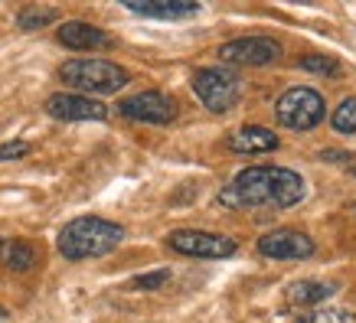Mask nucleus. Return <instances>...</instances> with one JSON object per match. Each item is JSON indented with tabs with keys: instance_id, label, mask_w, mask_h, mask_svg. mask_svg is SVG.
<instances>
[{
	"instance_id": "obj_1",
	"label": "nucleus",
	"mask_w": 356,
	"mask_h": 323,
	"mask_svg": "<svg viewBox=\"0 0 356 323\" xmlns=\"http://www.w3.org/2000/svg\"><path fill=\"white\" fill-rule=\"evenodd\" d=\"M307 196V183L301 173L288 167H248L236 173L232 183L219 190V206L226 209H291Z\"/></svg>"
},
{
	"instance_id": "obj_2",
	"label": "nucleus",
	"mask_w": 356,
	"mask_h": 323,
	"mask_svg": "<svg viewBox=\"0 0 356 323\" xmlns=\"http://www.w3.org/2000/svg\"><path fill=\"white\" fill-rule=\"evenodd\" d=\"M124 242V229L111 219L102 215H79L72 222H65L56 248L65 261H88V258H102Z\"/></svg>"
},
{
	"instance_id": "obj_3",
	"label": "nucleus",
	"mask_w": 356,
	"mask_h": 323,
	"mask_svg": "<svg viewBox=\"0 0 356 323\" xmlns=\"http://www.w3.org/2000/svg\"><path fill=\"white\" fill-rule=\"evenodd\" d=\"M59 78L76 95H115L131 82L128 69L108 59H69L59 65Z\"/></svg>"
},
{
	"instance_id": "obj_4",
	"label": "nucleus",
	"mask_w": 356,
	"mask_h": 323,
	"mask_svg": "<svg viewBox=\"0 0 356 323\" xmlns=\"http://www.w3.org/2000/svg\"><path fill=\"white\" fill-rule=\"evenodd\" d=\"M193 92L196 98L203 101L206 111H213V115H229L232 108L242 101V76H236L232 69L226 65H213V69H196L193 72Z\"/></svg>"
},
{
	"instance_id": "obj_5",
	"label": "nucleus",
	"mask_w": 356,
	"mask_h": 323,
	"mask_svg": "<svg viewBox=\"0 0 356 323\" xmlns=\"http://www.w3.org/2000/svg\"><path fill=\"white\" fill-rule=\"evenodd\" d=\"M275 118H278L281 128H288V131L317 128L321 118H324V95H321L317 88H307V85L288 88V92L278 98V105H275Z\"/></svg>"
},
{
	"instance_id": "obj_6",
	"label": "nucleus",
	"mask_w": 356,
	"mask_h": 323,
	"mask_svg": "<svg viewBox=\"0 0 356 323\" xmlns=\"http://www.w3.org/2000/svg\"><path fill=\"white\" fill-rule=\"evenodd\" d=\"M167 245L177 255L186 258H203V261H216V258H232L236 255V238L216 235V232H203V229H177L167 235Z\"/></svg>"
},
{
	"instance_id": "obj_7",
	"label": "nucleus",
	"mask_w": 356,
	"mask_h": 323,
	"mask_svg": "<svg viewBox=\"0 0 356 323\" xmlns=\"http://www.w3.org/2000/svg\"><path fill=\"white\" fill-rule=\"evenodd\" d=\"M226 65H271L281 59V43L271 36H238L216 49Z\"/></svg>"
},
{
	"instance_id": "obj_8",
	"label": "nucleus",
	"mask_w": 356,
	"mask_h": 323,
	"mask_svg": "<svg viewBox=\"0 0 356 323\" xmlns=\"http://www.w3.org/2000/svg\"><path fill=\"white\" fill-rule=\"evenodd\" d=\"M259 255L271 261H304L314 255V238L301 229H275L259 238Z\"/></svg>"
},
{
	"instance_id": "obj_9",
	"label": "nucleus",
	"mask_w": 356,
	"mask_h": 323,
	"mask_svg": "<svg viewBox=\"0 0 356 323\" xmlns=\"http://www.w3.org/2000/svg\"><path fill=\"white\" fill-rule=\"evenodd\" d=\"M118 111L128 121H144V124H170L177 118V101L163 92H140L134 98H124Z\"/></svg>"
},
{
	"instance_id": "obj_10",
	"label": "nucleus",
	"mask_w": 356,
	"mask_h": 323,
	"mask_svg": "<svg viewBox=\"0 0 356 323\" xmlns=\"http://www.w3.org/2000/svg\"><path fill=\"white\" fill-rule=\"evenodd\" d=\"M46 115L56 121H105L108 108L88 95H76V92H56L46 98Z\"/></svg>"
},
{
	"instance_id": "obj_11",
	"label": "nucleus",
	"mask_w": 356,
	"mask_h": 323,
	"mask_svg": "<svg viewBox=\"0 0 356 323\" xmlns=\"http://www.w3.org/2000/svg\"><path fill=\"white\" fill-rule=\"evenodd\" d=\"M281 140L278 134L271 128H261V124H245V128L232 131L226 138V147L238 157H248V154H265V151H275Z\"/></svg>"
},
{
	"instance_id": "obj_12",
	"label": "nucleus",
	"mask_w": 356,
	"mask_h": 323,
	"mask_svg": "<svg viewBox=\"0 0 356 323\" xmlns=\"http://www.w3.org/2000/svg\"><path fill=\"white\" fill-rule=\"evenodd\" d=\"M56 40L65 46V49H102V46H111V36L105 30H98L86 20H69L56 30Z\"/></svg>"
},
{
	"instance_id": "obj_13",
	"label": "nucleus",
	"mask_w": 356,
	"mask_h": 323,
	"mask_svg": "<svg viewBox=\"0 0 356 323\" xmlns=\"http://www.w3.org/2000/svg\"><path fill=\"white\" fill-rule=\"evenodd\" d=\"M124 10L147 17V20H186L200 13V3L186 0H144V3H124Z\"/></svg>"
},
{
	"instance_id": "obj_14",
	"label": "nucleus",
	"mask_w": 356,
	"mask_h": 323,
	"mask_svg": "<svg viewBox=\"0 0 356 323\" xmlns=\"http://www.w3.org/2000/svg\"><path fill=\"white\" fill-rule=\"evenodd\" d=\"M337 294V284H327V281H294L291 288L284 291V301L294 304V307H314V304L327 301Z\"/></svg>"
},
{
	"instance_id": "obj_15",
	"label": "nucleus",
	"mask_w": 356,
	"mask_h": 323,
	"mask_svg": "<svg viewBox=\"0 0 356 323\" xmlns=\"http://www.w3.org/2000/svg\"><path fill=\"white\" fill-rule=\"evenodd\" d=\"M0 255H3V268L23 274V271L36 268V261H40V248L33 245V242H26V238H13V242H7V245L0 248Z\"/></svg>"
},
{
	"instance_id": "obj_16",
	"label": "nucleus",
	"mask_w": 356,
	"mask_h": 323,
	"mask_svg": "<svg viewBox=\"0 0 356 323\" xmlns=\"http://www.w3.org/2000/svg\"><path fill=\"white\" fill-rule=\"evenodd\" d=\"M17 23H20L23 30H40L46 23H56V7H40V3L23 7V10L17 13Z\"/></svg>"
},
{
	"instance_id": "obj_17",
	"label": "nucleus",
	"mask_w": 356,
	"mask_h": 323,
	"mask_svg": "<svg viewBox=\"0 0 356 323\" xmlns=\"http://www.w3.org/2000/svg\"><path fill=\"white\" fill-rule=\"evenodd\" d=\"M330 128L337 134H356V98H343L337 105L334 118H330Z\"/></svg>"
},
{
	"instance_id": "obj_18",
	"label": "nucleus",
	"mask_w": 356,
	"mask_h": 323,
	"mask_svg": "<svg viewBox=\"0 0 356 323\" xmlns=\"http://www.w3.org/2000/svg\"><path fill=\"white\" fill-rule=\"evenodd\" d=\"M298 65L304 72H314V76H340V63L330 56H304Z\"/></svg>"
},
{
	"instance_id": "obj_19",
	"label": "nucleus",
	"mask_w": 356,
	"mask_h": 323,
	"mask_svg": "<svg viewBox=\"0 0 356 323\" xmlns=\"http://www.w3.org/2000/svg\"><path fill=\"white\" fill-rule=\"evenodd\" d=\"M170 281V271L161 268V271H151V274H138V278H131V288L134 291H157Z\"/></svg>"
},
{
	"instance_id": "obj_20",
	"label": "nucleus",
	"mask_w": 356,
	"mask_h": 323,
	"mask_svg": "<svg viewBox=\"0 0 356 323\" xmlns=\"http://www.w3.org/2000/svg\"><path fill=\"white\" fill-rule=\"evenodd\" d=\"M30 154V144L26 140H7V144H0V163L3 160H20Z\"/></svg>"
},
{
	"instance_id": "obj_21",
	"label": "nucleus",
	"mask_w": 356,
	"mask_h": 323,
	"mask_svg": "<svg viewBox=\"0 0 356 323\" xmlns=\"http://www.w3.org/2000/svg\"><path fill=\"white\" fill-rule=\"evenodd\" d=\"M10 320V317H7V310H3V307H0V323H7Z\"/></svg>"
},
{
	"instance_id": "obj_22",
	"label": "nucleus",
	"mask_w": 356,
	"mask_h": 323,
	"mask_svg": "<svg viewBox=\"0 0 356 323\" xmlns=\"http://www.w3.org/2000/svg\"><path fill=\"white\" fill-rule=\"evenodd\" d=\"M0 248H3V242H0Z\"/></svg>"
},
{
	"instance_id": "obj_23",
	"label": "nucleus",
	"mask_w": 356,
	"mask_h": 323,
	"mask_svg": "<svg viewBox=\"0 0 356 323\" xmlns=\"http://www.w3.org/2000/svg\"><path fill=\"white\" fill-rule=\"evenodd\" d=\"M353 173H356V167H353Z\"/></svg>"
}]
</instances>
